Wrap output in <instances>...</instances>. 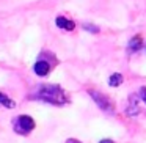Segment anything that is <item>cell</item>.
<instances>
[{
	"mask_svg": "<svg viewBox=\"0 0 146 143\" xmlns=\"http://www.w3.org/2000/svg\"><path fill=\"white\" fill-rule=\"evenodd\" d=\"M35 96L38 99L49 104L55 105H63L68 102V94L60 85H54V83H42L35 90Z\"/></svg>",
	"mask_w": 146,
	"mask_h": 143,
	"instance_id": "obj_1",
	"label": "cell"
},
{
	"mask_svg": "<svg viewBox=\"0 0 146 143\" xmlns=\"http://www.w3.org/2000/svg\"><path fill=\"white\" fill-rule=\"evenodd\" d=\"M14 132H17L19 135H27L35 129V120L29 115H21L14 120Z\"/></svg>",
	"mask_w": 146,
	"mask_h": 143,
	"instance_id": "obj_2",
	"label": "cell"
},
{
	"mask_svg": "<svg viewBox=\"0 0 146 143\" xmlns=\"http://www.w3.org/2000/svg\"><path fill=\"white\" fill-rule=\"evenodd\" d=\"M88 93H90V96L93 98V101L101 107V110L108 112V113H111V112L115 110V105H113V102L110 101V98L104 96L102 93L96 91V90H88Z\"/></svg>",
	"mask_w": 146,
	"mask_h": 143,
	"instance_id": "obj_3",
	"label": "cell"
},
{
	"mask_svg": "<svg viewBox=\"0 0 146 143\" xmlns=\"http://www.w3.org/2000/svg\"><path fill=\"white\" fill-rule=\"evenodd\" d=\"M33 69H35V72L38 74V76H47V74L50 72V69H52V65L49 63L47 60H44V58H39V60L35 63Z\"/></svg>",
	"mask_w": 146,
	"mask_h": 143,
	"instance_id": "obj_4",
	"label": "cell"
},
{
	"mask_svg": "<svg viewBox=\"0 0 146 143\" xmlns=\"http://www.w3.org/2000/svg\"><path fill=\"white\" fill-rule=\"evenodd\" d=\"M55 24H57V27H60V29H63V30H68V32H72V30L76 29V24L71 19L63 17V16H58L57 21H55Z\"/></svg>",
	"mask_w": 146,
	"mask_h": 143,
	"instance_id": "obj_5",
	"label": "cell"
},
{
	"mask_svg": "<svg viewBox=\"0 0 146 143\" xmlns=\"http://www.w3.org/2000/svg\"><path fill=\"white\" fill-rule=\"evenodd\" d=\"M141 47H143V38H141V35H135V36H133V38L129 41V44H127V51H129L130 54L140 51Z\"/></svg>",
	"mask_w": 146,
	"mask_h": 143,
	"instance_id": "obj_6",
	"label": "cell"
},
{
	"mask_svg": "<svg viewBox=\"0 0 146 143\" xmlns=\"http://www.w3.org/2000/svg\"><path fill=\"white\" fill-rule=\"evenodd\" d=\"M138 96L137 94H132L129 98V105H127V115H137L140 112V107H138Z\"/></svg>",
	"mask_w": 146,
	"mask_h": 143,
	"instance_id": "obj_7",
	"label": "cell"
},
{
	"mask_svg": "<svg viewBox=\"0 0 146 143\" xmlns=\"http://www.w3.org/2000/svg\"><path fill=\"white\" fill-rule=\"evenodd\" d=\"M121 83H123V76H121L119 72L111 74L110 79H108V85H110V86H119Z\"/></svg>",
	"mask_w": 146,
	"mask_h": 143,
	"instance_id": "obj_8",
	"label": "cell"
},
{
	"mask_svg": "<svg viewBox=\"0 0 146 143\" xmlns=\"http://www.w3.org/2000/svg\"><path fill=\"white\" fill-rule=\"evenodd\" d=\"M0 104L5 105V107H8V108H13L14 105H16L13 99H10L7 94H3V93H0Z\"/></svg>",
	"mask_w": 146,
	"mask_h": 143,
	"instance_id": "obj_9",
	"label": "cell"
},
{
	"mask_svg": "<svg viewBox=\"0 0 146 143\" xmlns=\"http://www.w3.org/2000/svg\"><path fill=\"white\" fill-rule=\"evenodd\" d=\"M83 29L88 30V32H91V33H99V27L91 25V24H85V25H83Z\"/></svg>",
	"mask_w": 146,
	"mask_h": 143,
	"instance_id": "obj_10",
	"label": "cell"
},
{
	"mask_svg": "<svg viewBox=\"0 0 146 143\" xmlns=\"http://www.w3.org/2000/svg\"><path fill=\"white\" fill-rule=\"evenodd\" d=\"M140 96H141V101L146 102V86H143V88H140Z\"/></svg>",
	"mask_w": 146,
	"mask_h": 143,
	"instance_id": "obj_11",
	"label": "cell"
},
{
	"mask_svg": "<svg viewBox=\"0 0 146 143\" xmlns=\"http://www.w3.org/2000/svg\"><path fill=\"white\" fill-rule=\"evenodd\" d=\"M99 143H113V140H110V138H104V140H101Z\"/></svg>",
	"mask_w": 146,
	"mask_h": 143,
	"instance_id": "obj_12",
	"label": "cell"
},
{
	"mask_svg": "<svg viewBox=\"0 0 146 143\" xmlns=\"http://www.w3.org/2000/svg\"><path fill=\"white\" fill-rule=\"evenodd\" d=\"M69 143H77V142H74V140H71V142Z\"/></svg>",
	"mask_w": 146,
	"mask_h": 143,
	"instance_id": "obj_13",
	"label": "cell"
},
{
	"mask_svg": "<svg viewBox=\"0 0 146 143\" xmlns=\"http://www.w3.org/2000/svg\"><path fill=\"white\" fill-rule=\"evenodd\" d=\"M145 49H146V47H145Z\"/></svg>",
	"mask_w": 146,
	"mask_h": 143,
	"instance_id": "obj_14",
	"label": "cell"
}]
</instances>
